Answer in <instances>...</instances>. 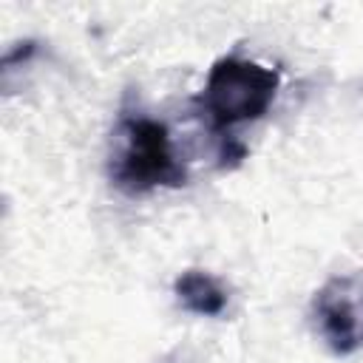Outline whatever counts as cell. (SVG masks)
Instances as JSON below:
<instances>
[{
  "instance_id": "1",
  "label": "cell",
  "mask_w": 363,
  "mask_h": 363,
  "mask_svg": "<svg viewBox=\"0 0 363 363\" xmlns=\"http://www.w3.org/2000/svg\"><path fill=\"white\" fill-rule=\"evenodd\" d=\"M278 88L281 74L275 68L230 54L210 68L196 105L207 128L216 136L230 139L233 128L255 122L269 111Z\"/></svg>"
},
{
  "instance_id": "3",
  "label": "cell",
  "mask_w": 363,
  "mask_h": 363,
  "mask_svg": "<svg viewBox=\"0 0 363 363\" xmlns=\"http://www.w3.org/2000/svg\"><path fill=\"white\" fill-rule=\"evenodd\" d=\"M315 309H318L320 332L332 343V349L340 352V354L343 352H352L357 346V315H354L352 301L343 295V289L326 286L318 295Z\"/></svg>"
},
{
  "instance_id": "4",
  "label": "cell",
  "mask_w": 363,
  "mask_h": 363,
  "mask_svg": "<svg viewBox=\"0 0 363 363\" xmlns=\"http://www.w3.org/2000/svg\"><path fill=\"white\" fill-rule=\"evenodd\" d=\"M173 292L179 298V303L193 312V315H204V318H216L227 309V289L201 269H187L176 278Z\"/></svg>"
},
{
  "instance_id": "2",
  "label": "cell",
  "mask_w": 363,
  "mask_h": 363,
  "mask_svg": "<svg viewBox=\"0 0 363 363\" xmlns=\"http://www.w3.org/2000/svg\"><path fill=\"white\" fill-rule=\"evenodd\" d=\"M119 153L113 162V182L128 193H147L156 187H179L187 173L173 150L170 130L150 116H125L119 122Z\"/></svg>"
}]
</instances>
